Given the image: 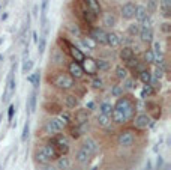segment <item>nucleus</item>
Masks as SVG:
<instances>
[{
    "mask_svg": "<svg viewBox=\"0 0 171 170\" xmlns=\"http://www.w3.org/2000/svg\"><path fill=\"white\" fill-rule=\"evenodd\" d=\"M6 18H8V12H3V14H2V21H5Z\"/></svg>",
    "mask_w": 171,
    "mask_h": 170,
    "instance_id": "5fc2aeb1",
    "label": "nucleus"
},
{
    "mask_svg": "<svg viewBox=\"0 0 171 170\" xmlns=\"http://www.w3.org/2000/svg\"><path fill=\"white\" fill-rule=\"evenodd\" d=\"M101 86H102V80H99V78L93 80V87H101Z\"/></svg>",
    "mask_w": 171,
    "mask_h": 170,
    "instance_id": "3c124183",
    "label": "nucleus"
},
{
    "mask_svg": "<svg viewBox=\"0 0 171 170\" xmlns=\"http://www.w3.org/2000/svg\"><path fill=\"white\" fill-rule=\"evenodd\" d=\"M33 15H38V5L33 8Z\"/></svg>",
    "mask_w": 171,
    "mask_h": 170,
    "instance_id": "13d9d810",
    "label": "nucleus"
},
{
    "mask_svg": "<svg viewBox=\"0 0 171 170\" xmlns=\"http://www.w3.org/2000/svg\"><path fill=\"white\" fill-rule=\"evenodd\" d=\"M32 68H33V62L30 59H24V62H23V74H27Z\"/></svg>",
    "mask_w": 171,
    "mask_h": 170,
    "instance_id": "c9c22d12",
    "label": "nucleus"
},
{
    "mask_svg": "<svg viewBox=\"0 0 171 170\" xmlns=\"http://www.w3.org/2000/svg\"><path fill=\"white\" fill-rule=\"evenodd\" d=\"M87 108H90V110L95 108V102H89V104H87Z\"/></svg>",
    "mask_w": 171,
    "mask_h": 170,
    "instance_id": "4d7b16f0",
    "label": "nucleus"
},
{
    "mask_svg": "<svg viewBox=\"0 0 171 170\" xmlns=\"http://www.w3.org/2000/svg\"><path fill=\"white\" fill-rule=\"evenodd\" d=\"M138 77H140V80H141L144 85H149L150 80H152V74H150L147 69H143L141 72H138Z\"/></svg>",
    "mask_w": 171,
    "mask_h": 170,
    "instance_id": "393cba45",
    "label": "nucleus"
},
{
    "mask_svg": "<svg viewBox=\"0 0 171 170\" xmlns=\"http://www.w3.org/2000/svg\"><path fill=\"white\" fill-rule=\"evenodd\" d=\"M0 122H2V119H0Z\"/></svg>",
    "mask_w": 171,
    "mask_h": 170,
    "instance_id": "e2e57ef3",
    "label": "nucleus"
},
{
    "mask_svg": "<svg viewBox=\"0 0 171 170\" xmlns=\"http://www.w3.org/2000/svg\"><path fill=\"white\" fill-rule=\"evenodd\" d=\"M69 72H71V75H72V77H75V78H81L84 71H83V68H81V65H80V63L72 62V63L69 65Z\"/></svg>",
    "mask_w": 171,
    "mask_h": 170,
    "instance_id": "f8f14e48",
    "label": "nucleus"
},
{
    "mask_svg": "<svg viewBox=\"0 0 171 170\" xmlns=\"http://www.w3.org/2000/svg\"><path fill=\"white\" fill-rule=\"evenodd\" d=\"M65 127V122H62L59 118H54V119H50L45 125V131L48 134H56V132H60Z\"/></svg>",
    "mask_w": 171,
    "mask_h": 170,
    "instance_id": "20e7f679",
    "label": "nucleus"
},
{
    "mask_svg": "<svg viewBox=\"0 0 171 170\" xmlns=\"http://www.w3.org/2000/svg\"><path fill=\"white\" fill-rule=\"evenodd\" d=\"M57 166H59V169H60V170H68V169H69V160H68V158H65V157H62V158H59Z\"/></svg>",
    "mask_w": 171,
    "mask_h": 170,
    "instance_id": "72a5a7b5",
    "label": "nucleus"
},
{
    "mask_svg": "<svg viewBox=\"0 0 171 170\" xmlns=\"http://www.w3.org/2000/svg\"><path fill=\"white\" fill-rule=\"evenodd\" d=\"M113 108H114V105H113L111 102H102V104H101V107H99L101 115H105V116H111Z\"/></svg>",
    "mask_w": 171,
    "mask_h": 170,
    "instance_id": "412c9836",
    "label": "nucleus"
},
{
    "mask_svg": "<svg viewBox=\"0 0 171 170\" xmlns=\"http://www.w3.org/2000/svg\"><path fill=\"white\" fill-rule=\"evenodd\" d=\"M152 93H153V89H152V86H150V85H146V86H144V89L141 90V98L144 99L146 96H150Z\"/></svg>",
    "mask_w": 171,
    "mask_h": 170,
    "instance_id": "ea45409f",
    "label": "nucleus"
},
{
    "mask_svg": "<svg viewBox=\"0 0 171 170\" xmlns=\"http://www.w3.org/2000/svg\"><path fill=\"white\" fill-rule=\"evenodd\" d=\"M53 62H54V63H62V62H63V54L60 53V50H54Z\"/></svg>",
    "mask_w": 171,
    "mask_h": 170,
    "instance_id": "4c0bfd02",
    "label": "nucleus"
},
{
    "mask_svg": "<svg viewBox=\"0 0 171 170\" xmlns=\"http://www.w3.org/2000/svg\"><path fill=\"white\" fill-rule=\"evenodd\" d=\"M107 44L110 45V47H117L119 44H120V36L117 35V33H107Z\"/></svg>",
    "mask_w": 171,
    "mask_h": 170,
    "instance_id": "a211bd4d",
    "label": "nucleus"
},
{
    "mask_svg": "<svg viewBox=\"0 0 171 170\" xmlns=\"http://www.w3.org/2000/svg\"><path fill=\"white\" fill-rule=\"evenodd\" d=\"M134 112H135V107L132 105V102L128 98H120L116 102L111 116H113V121L116 124H125L126 121H129L134 116Z\"/></svg>",
    "mask_w": 171,
    "mask_h": 170,
    "instance_id": "f257e3e1",
    "label": "nucleus"
},
{
    "mask_svg": "<svg viewBox=\"0 0 171 170\" xmlns=\"http://www.w3.org/2000/svg\"><path fill=\"white\" fill-rule=\"evenodd\" d=\"M71 54H72V57H74V60H75L77 63L84 60V53H83L78 47H75V45L71 47Z\"/></svg>",
    "mask_w": 171,
    "mask_h": 170,
    "instance_id": "2eb2a0df",
    "label": "nucleus"
},
{
    "mask_svg": "<svg viewBox=\"0 0 171 170\" xmlns=\"http://www.w3.org/2000/svg\"><path fill=\"white\" fill-rule=\"evenodd\" d=\"M147 9L144 6H137V11H135V18L138 20V23H141L146 17H147Z\"/></svg>",
    "mask_w": 171,
    "mask_h": 170,
    "instance_id": "4be33fe9",
    "label": "nucleus"
},
{
    "mask_svg": "<svg viewBox=\"0 0 171 170\" xmlns=\"http://www.w3.org/2000/svg\"><path fill=\"white\" fill-rule=\"evenodd\" d=\"M69 30H71V33L75 35V36L80 35V30H78V27H75V26H69Z\"/></svg>",
    "mask_w": 171,
    "mask_h": 170,
    "instance_id": "09e8293b",
    "label": "nucleus"
},
{
    "mask_svg": "<svg viewBox=\"0 0 171 170\" xmlns=\"http://www.w3.org/2000/svg\"><path fill=\"white\" fill-rule=\"evenodd\" d=\"M14 112H15V105H9V108H8V121H12Z\"/></svg>",
    "mask_w": 171,
    "mask_h": 170,
    "instance_id": "49530a36",
    "label": "nucleus"
},
{
    "mask_svg": "<svg viewBox=\"0 0 171 170\" xmlns=\"http://www.w3.org/2000/svg\"><path fill=\"white\" fill-rule=\"evenodd\" d=\"M65 102H66V105H68L69 108H74V107L78 105V99H77L75 96H72V95L66 96V98H65Z\"/></svg>",
    "mask_w": 171,
    "mask_h": 170,
    "instance_id": "c756f323",
    "label": "nucleus"
},
{
    "mask_svg": "<svg viewBox=\"0 0 171 170\" xmlns=\"http://www.w3.org/2000/svg\"><path fill=\"white\" fill-rule=\"evenodd\" d=\"M120 57H122V60L123 62H128V60H131L132 57H134V50L131 48V47H123L122 50H120Z\"/></svg>",
    "mask_w": 171,
    "mask_h": 170,
    "instance_id": "dca6fc26",
    "label": "nucleus"
},
{
    "mask_svg": "<svg viewBox=\"0 0 171 170\" xmlns=\"http://www.w3.org/2000/svg\"><path fill=\"white\" fill-rule=\"evenodd\" d=\"M87 3V8L95 14V15H99L101 14V6H99V2L98 0H86Z\"/></svg>",
    "mask_w": 171,
    "mask_h": 170,
    "instance_id": "6ab92c4d",
    "label": "nucleus"
},
{
    "mask_svg": "<svg viewBox=\"0 0 171 170\" xmlns=\"http://www.w3.org/2000/svg\"><path fill=\"white\" fill-rule=\"evenodd\" d=\"M162 166H164V160H162V157H158V166H156V169L161 170Z\"/></svg>",
    "mask_w": 171,
    "mask_h": 170,
    "instance_id": "8fccbe9b",
    "label": "nucleus"
},
{
    "mask_svg": "<svg viewBox=\"0 0 171 170\" xmlns=\"http://www.w3.org/2000/svg\"><path fill=\"white\" fill-rule=\"evenodd\" d=\"M84 146L87 148V149H90L93 154H96V151H98V143L93 140V138H87L84 143Z\"/></svg>",
    "mask_w": 171,
    "mask_h": 170,
    "instance_id": "cd10ccee",
    "label": "nucleus"
},
{
    "mask_svg": "<svg viewBox=\"0 0 171 170\" xmlns=\"http://www.w3.org/2000/svg\"><path fill=\"white\" fill-rule=\"evenodd\" d=\"M111 95L113 96H116V98H119V96H122L123 95V86H113V89H111Z\"/></svg>",
    "mask_w": 171,
    "mask_h": 170,
    "instance_id": "f704fd0d",
    "label": "nucleus"
},
{
    "mask_svg": "<svg viewBox=\"0 0 171 170\" xmlns=\"http://www.w3.org/2000/svg\"><path fill=\"white\" fill-rule=\"evenodd\" d=\"M138 35H140L141 41H144V42H152V39H153V32H152V29H144V27H141Z\"/></svg>",
    "mask_w": 171,
    "mask_h": 170,
    "instance_id": "ddd939ff",
    "label": "nucleus"
},
{
    "mask_svg": "<svg viewBox=\"0 0 171 170\" xmlns=\"http://www.w3.org/2000/svg\"><path fill=\"white\" fill-rule=\"evenodd\" d=\"M54 85L60 89H71L74 86V78L68 74H59L54 78Z\"/></svg>",
    "mask_w": 171,
    "mask_h": 170,
    "instance_id": "7ed1b4c3",
    "label": "nucleus"
},
{
    "mask_svg": "<svg viewBox=\"0 0 171 170\" xmlns=\"http://www.w3.org/2000/svg\"><path fill=\"white\" fill-rule=\"evenodd\" d=\"M56 157H57V152H56L54 146H51V145H47V146L39 148V149L36 151V154H35L36 161L41 163V164H48V163H50L51 160H54Z\"/></svg>",
    "mask_w": 171,
    "mask_h": 170,
    "instance_id": "f03ea898",
    "label": "nucleus"
},
{
    "mask_svg": "<svg viewBox=\"0 0 171 170\" xmlns=\"http://www.w3.org/2000/svg\"><path fill=\"white\" fill-rule=\"evenodd\" d=\"M98 124H99L101 127H108V125H110V116L99 115V116H98Z\"/></svg>",
    "mask_w": 171,
    "mask_h": 170,
    "instance_id": "473e14b6",
    "label": "nucleus"
},
{
    "mask_svg": "<svg viewBox=\"0 0 171 170\" xmlns=\"http://www.w3.org/2000/svg\"><path fill=\"white\" fill-rule=\"evenodd\" d=\"M53 145L57 146V149L62 152V154H66L69 151V142L65 135H57L56 138H53Z\"/></svg>",
    "mask_w": 171,
    "mask_h": 170,
    "instance_id": "423d86ee",
    "label": "nucleus"
},
{
    "mask_svg": "<svg viewBox=\"0 0 171 170\" xmlns=\"http://www.w3.org/2000/svg\"><path fill=\"white\" fill-rule=\"evenodd\" d=\"M35 110H36V90H33L29 98V113H33Z\"/></svg>",
    "mask_w": 171,
    "mask_h": 170,
    "instance_id": "bb28decb",
    "label": "nucleus"
},
{
    "mask_svg": "<svg viewBox=\"0 0 171 170\" xmlns=\"http://www.w3.org/2000/svg\"><path fill=\"white\" fill-rule=\"evenodd\" d=\"M159 8H161V12H162L164 17L168 18L171 15V0H161Z\"/></svg>",
    "mask_w": 171,
    "mask_h": 170,
    "instance_id": "4468645a",
    "label": "nucleus"
},
{
    "mask_svg": "<svg viewBox=\"0 0 171 170\" xmlns=\"http://www.w3.org/2000/svg\"><path fill=\"white\" fill-rule=\"evenodd\" d=\"M135 108H138L140 112H143V108H144V104H143V102H138V104L135 105Z\"/></svg>",
    "mask_w": 171,
    "mask_h": 170,
    "instance_id": "864d4df0",
    "label": "nucleus"
},
{
    "mask_svg": "<svg viewBox=\"0 0 171 170\" xmlns=\"http://www.w3.org/2000/svg\"><path fill=\"white\" fill-rule=\"evenodd\" d=\"M149 85H152L155 89H161V82H159L158 78H153V77H152V80H150Z\"/></svg>",
    "mask_w": 171,
    "mask_h": 170,
    "instance_id": "de8ad7c7",
    "label": "nucleus"
},
{
    "mask_svg": "<svg viewBox=\"0 0 171 170\" xmlns=\"http://www.w3.org/2000/svg\"><path fill=\"white\" fill-rule=\"evenodd\" d=\"M140 24H131L129 26V29H128V33L131 35V36H137L138 33H140Z\"/></svg>",
    "mask_w": 171,
    "mask_h": 170,
    "instance_id": "e433bc0d",
    "label": "nucleus"
},
{
    "mask_svg": "<svg viewBox=\"0 0 171 170\" xmlns=\"http://www.w3.org/2000/svg\"><path fill=\"white\" fill-rule=\"evenodd\" d=\"M84 18L89 21V23H92V21L96 18V15H95V14H93L89 8H84Z\"/></svg>",
    "mask_w": 171,
    "mask_h": 170,
    "instance_id": "79ce46f5",
    "label": "nucleus"
},
{
    "mask_svg": "<svg viewBox=\"0 0 171 170\" xmlns=\"http://www.w3.org/2000/svg\"><path fill=\"white\" fill-rule=\"evenodd\" d=\"M96 68H98V71H107V69H110V62H107V60H98L96 62Z\"/></svg>",
    "mask_w": 171,
    "mask_h": 170,
    "instance_id": "2f4dec72",
    "label": "nucleus"
},
{
    "mask_svg": "<svg viewBox=\"0 0 171 170\" xmlns=\"http://www.w3.org/2000/svg\"><path fill=\"white\" fill-rule=\"evenodd\" d=\"M86 129H87V122L86 124H81V125H75V128L72 129V135L74 137H80L81 134H84Z\"/></svg>",
    "mask_w": 171,
    "mask_h": 170,
    "instance_id": "a878e982",
    "label": "nucleus"
},
{
    "mask_svg": "<svg viewBox=\"0 0 171 170\" xmlns=\"http://www.w3.org/2000/svg\"><path fill=\"white\" fill-rule=\"evenodd\" d=\"M96 45H98V44L95 42L90 36H89V38H84V39L81 41V47H83L84 50H95Z\"/></svg>",
    "mask_w": 171,
    "mask_h": 170,
    "instance_id": "5701e85b",
    "label": "nucleus"
},
{
    "mask_svg": "<svg viewBox=\"0 0 171 170\" xmlns=\"http://www.w3.org/2000/svg\"><path fill=\"white\" fill-rule=\"evenodd\" d=\"M2 62H3V56L0 54V63H2Z\"/></svg>",
    "mask_w": 171,
    "mask_h": 170,
    "instance_id": "680f3d73",
    "label": "nucleus"
},
{
    "mask_svg": "<svg viewBox=\"0 0 171 170\" xmlns=\"http://www.w3.org/2000/svg\"><path fill=\"white\" fill-rule=\"evenodd\" d=\"M144 60H146L147 63H153V62H155V54H153L152 50H147V51L144 53Z\"/></svg>",
    "mask_w": 171,
    "mask_h": 170,
    "instance_id": "a19ab883",
    "label": "nucleus"
},
{
    "mask_svg": "<svg viewBox=\"0 0 171 170\" xmlns=\"http://www.w3.org/2000/svg\"><path fill=\"white\" fill-rule=\"evenodd\" d=\"M119 145L120 146H125V148H129L132 143H134V140H135V137H134V134L131 132V131H123V132H120L119 134Z\"/></svg>",
    "mask_w": 171,
    "mask_h": 170,
    "instance_id": "0eeeda50",
    "label": "nucleus"
},
{
    "mask_svg": "<svg viewBox=\"0 0 171 170\" xmlns=\"http://www.w3.org/2000/svg\"><path fill=\"white\" fill-rule=\"evenodd\" d=\"M116 23H117V20H116V17H114L111 12H107V14L104 15V26L113 27V26H116Z\"/></svg>",
    "mask_w": 171,
    "mask_h": 170,
    "instance_id": "aec40b11",
    "label": "nucleus"
},
{
    "mask_svg": "<svg viewBox=\"0 0 171 170\" xmlns=\"http://www.w3.org/2000/svg\"><path fill=\"white\" fill-rule=\"evenodd\" d=\"M93 155H95V154H93L90 149H87L84 145H83V146H81V149L77 152V161H78L80 164H86V163H87V161L93 157Z\"/></svg>",
    "mask_w": 171,
    "mask_h": 170,
    "instance_id": "6e6552de",
    "label": "nucleus"
},
{
    "mask_svg": "<svg viewBox=\"0 0 171 170\" xmlns=\"http://www.w3.org/2000/svg\"><path fill=\"white\" fill-rule=\"evenodd\" d=\"M116 75H117V78H120V80L128 78V71H126V68L117 66V68H116Z\"/></svg>",
    "mask_w": 171,
    "mask_h": 170,
    "instance_id": "c85d7f7f",
    "label": "nucleus"
},
{
    "mask_svg": "<svg viewBox=\"0 0 171 170\" xmlns=\"http://www.w3.org/2000/svg\"><path fill=\"white\" fill-rule=\"evenodd\" d=\"M38 53L39 54H42L44 51H45V45H47V41H45V38L44 36H41L39 39H38Z\"/></svg>",
    "mask_w": 171,
    "mask_h": 170,
    "instance_id": "58836bf2",
    "label": "nucleus"
},
{
    "mask_svg": "<svg viewBox=\"0 0 171 170\" xmlns=\"http://www.w3.org/2000/svg\"><path fill=\"white\" fill-rule=\"evenodd\" d=\"M81 68H83V71H86L87 74H96V72H98V68H96V60H93V59H90V57H87V59L84 57Z\"/></svg>",
    "mask_w": 171,
    "mask_h": 170,
    "instance_id": "9b49d317",
    "label": "nucleus"
},
{
    "mask_svg": "<svg viewBox=\"0 0 171 170\" xmlns=\"http://www.w3.org/2000/svg\"><path fill=\"white\" fill-rule=\"evenodd\" d=\"M164 72H165V66H159V65H158V66L155 68V77H156V78H162V77H164Z\"/></svg>",
    "mask_w": 171,
    "mask_h": 170,
    "instance_id": "37998d69",
    "label": "nucleus"
},
{
    "mask_svg": "<svg viewBox=\"0 0 171 170\" xmlns=\"http://www.w3.org/2000/svg\"><path fill=\"white\" fill-rule=\"evenodd\" d=\"M29 132H30V122L27 121L24 124V128H23V134H21V142H26L29 138Z\"/></svg>",
    "mask_w": 171,
    "mask_h": 170,
    "instance_id": "7c9ffc66",
    "label": "nucleus"
},
{
    "mask_svg": "<svg viewBox=\"0 0 171 170\" xmlns=\"http://www.w3.org/2000/svg\"><path fill=\"white\" fill-rule=\"evenodd\" d=\"M135 87V82L132 78H125V87L123 89H128V90H132Z\"/></svg>",
    "mask_w": 171,
    "mask_h": 170,
    "instance_id": "a18cd8bd",
    "label": "nucleus"
},
{
    "mask_svg": "<svg viewBox=\"0 0 171 170\" xmlns=\"http://www.w3.org/2000/svg\"><path fill=\"white\" fill-rule=\"evenodd\" d=\"M39 80H41V71L39 69H36L32 75H29L27 77V82H30V83H33V87H35V90L39 87Z\"/></svg>",
    "mask_w": 171,
    "mask_h": 170,
    "instance_id": "f3484780",
    "label": "nucleus"
},
{
    "mask_svg": "<svg viewBox=\"0 0 171 170\" xmlns=\"http://www.w3.org/2000/svg\"><path fill=\"white\" fill-rule=\"evenodd\" d=\"M87 122V112L84 110H80L77 115H75V125H81Z\"/></svg>",
    "mask_w": 171,
    "mask_h": 170,
    "instance_id": "b1692460",
    "label": "nucleus"
},
{
    "mask_svg": "<svg viewBox=\"0 0 171 170\" xmlns=\"http://www.w3.org/2000/svg\"><path fill=\"white\" fill-rule=\"evenodd\" d=\"M90 38H92L96 44L107 45V32H105L104 29H99V27L92 29V32H90Z\"/></svg>",
    "mask_w": 171,
    "mask_h": 170,
    "instance_id": "39448f33",
    "label": "nucleus"
},
{
    "mask_svg": "<svg viewBox=\"0 0 171 170\" xmlns=\"http://www.w3.org/2000/svg\"><path fill=\"white\" fill-rule=\"evenodd\" d=\"M38 39H39V38H38V33H36V32H33V41H35V42H38Z\"/></svg>",
    "mask_w": 171,
    "mask_h": 170,
    "instance_id": "6e6d98bb",
    "label": "nucleus"
},
{
    "mask_svg": "<svg viewBox=\"0 0 171 170\" xmlns=\"http://www.w3.org/2000/svg\"><path fill=\"white\" fill-rule=\"evenodd\" d=\"M45 170H54V167H50V166H47V167H45Z\"/></svg>",
    "mask_w": 171,
    "mask_h": 170,
    "instance_id": "052dcab7",
    "label": "nucleus"
},
{
    "mask_svg": "<svg viewBox=\"0 0 171 170\" xmlns=\"http://www.w3.org/2000/svg\"><path fill=\"white\" fill-rule=\"evenodd\" d=\"M162 30H164V32H170V24H168V23H164V24H162Z\"/></svg>",
    "mask_w": 171,
    "mask_h": 170,
    "instance_id": "603ef678",
    "label": "nucleus"
},
{
    "mask_svg": "<svg viewBox=\"0 0 171 170\" xmlns=\"http://www.w3.org/2000/svg\"><path fill=\"white\" fill-rule=\"evenodd\" d=\"M135 11H137V5L132 3V2H128V3H125L123 8H122V15H123V18L131 20V18L135 17Z\"/></svg>",
    "mask_w": 171,
    "mask_h": 170,
    "instance_id": "1a4fd4ad",
    "label": "nucleus"
},
{
    "mask_svg": "<svg viewBox=\"0 0 171 170\" xmlns=\"http://www.w3.org/2000/svg\"><path fill=\"white\" fill-rule=\"evenodd\" d=\"M153 54L155 56H162V48H161V44L159 42H155L153 44Z\"/></svg>",
    "mask_w": 171,
    "mask_h": 170,
    "instance_id": "c03bdc74",
    "label": "nucleus"
},
{
    "mask_svg": "<svg viewBox=\"0 0 171 170\" xmlns=\"http://www.w3.org/2000/svg\"><path fill=\"white\" fill-rule=\"evenodd\" d=\"M149 2H150V3H149V5H150V8L153 9V8H155V0H149Z\"/></svg>",
    "mask_w": 171,
    "mask_h": 170,
    "instance_id": "bf43d9fd",
    "label": "nucleus"
},
{
    "mask_svg": "<svg viewBox=\"0 0 171 170\" xmlns=\"http://www.w3.org/2000/svg\"><path fill=\"white\" fill-rule=\"evenodd\" d=\"M150 118L147 116V115H144V113H141V115H138L135 119H134V125L135 128H138V129H144V128H147L150 125Z\"/></svg>",
    "mask_w": 171,
    "mask_h": 170,
    "instance_id": "9d476101",
    "label": "nucleus"
}]
</instances>
